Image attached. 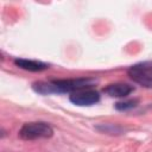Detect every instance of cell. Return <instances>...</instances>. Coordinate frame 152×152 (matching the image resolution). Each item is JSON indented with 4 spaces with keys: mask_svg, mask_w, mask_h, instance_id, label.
Here are the masks:
<instances>
[{
    "mask_svg": "<svg viewBox=\"0 0 152 152\" xmlns=\"http://www.w3.org/2000/svg\"><path fill=\"white\" fill-rule=\"evenodd\" d=\"M96 83V80L90 77L68 78V80H52L49 82H34L32 88L36 93L42 95L61 94V93H74L83 89H91Z\"/></svg>",
    "mask_w": 152,
    "mask_h": 152,
    "instance_id": "1",
    "label": "cell"
},
{
    "mask_svg": "<svg viewBox=\"0 0 152 152\" xmlns=\"http://www.w3.org/2000/svg\"><path fill=\"white\" fill-rule=\"evenodd\" d=\"M53 135L52 127L43 121L25 122L20 131L19 137L24 140H36V139H48Z\"/></svg>",
    "mask_w": 152,
    "mask_h": 152,
    "instance_id": "2",
    "label": "cell"
},
{
    "mask_svg": "<svg viewBox=\"0 0 152 152\" xmlns=\"http://www.w3.org/2000/svg\"><path fill=\"white\" fill-rule=\"evenodd\" d=\"M129 78L145 88H152V62L145 61L131 65L127 69Z\"/></svg>",
    "mask_w": 152,
    "mask_h": 152,
    "instance_id": "3",
    "label": "cell"
},
{
    "mask_svg": "<svg viewBox=\"0 0 152 152\" xmlns=\"http://www.w3.org/2000/svg\"><path fill=\"white\" fill-rule=\"evenodd\" d=\"M69 100L77 106H91L100 101V95L94 89H83L71 93Z\"/></svg>",
    "mask_w": 152,
    "mask_h": 152,
    "instance_id": "4",
    "label": "cell"
},
{
    "mask_svg": "<svg viewBox=\"0 0 152 152\" xmlns=\"http://www.w3.org/2000/svg\"><path fill=\"white\" fill-rule=\"evenodd\" d=\"M133 90L134 88L127 83H112L103 88V91L112 97H126Z\"/></svg>",
    "mask_w": 152,
    "mask_h": 152,
    "instance_id": "5",
    "label": "cell"
},
{
    "mask_svg": "<svg viewBox=\"0 0 152 152\" xmlns=\"http://www.w3.org/2000/svg\"><path fill=\"white\" fill-rule=\"evenodd\" d=\"M14 64L20 69L28 70V71H36V72L49 69V64L46 63L33 61V59H26V58H17L14 59Z\"/></svg>",
    "mask_w": 152,
    "mask_h": 152,
    "instance_id": "6",
    "label": "cell"
},
{
    "mask_svg": "<svg viewBox=\"0 0 152 152\" xmlns=\"http://www.w3.org/2000/svg\"><path fill=\"white\" fill-rule=\"evenodd\" d=\"M138 100H128V101H122V102H118L115 103V108L118 110H128L132 109L137 106Z\"/></svg>",
    "mask_w": 152,
    "mask_h": 152,
    "instance_id": "7",
    "label": "cell"
}]
</instances>
